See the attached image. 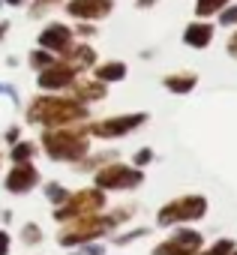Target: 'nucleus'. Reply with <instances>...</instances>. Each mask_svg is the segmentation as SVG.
Segmentation results:
<instances>
[{
    "label": "nucleus",
    "mask_w": 237,
    "mask_h": 255,
    "mask_svg": "<svg viewBox=\"0 0 237 255\" xmlns=\"http://www.w3.org/2000/svg\"><path fill=\"white\" fill-rule=\"evenodd\" d=\"M84 108L78 102H66V99H36L30 105V120L33 123H69V120H81Z\"/></svg>",
    "instance_id": "obj_1"
},
{
    "label": "nucleus",
    "mask_w": 237,
    "mask_h": 255,
    "mask_svg": "<svg viewBox=\"0 0 237 255\" xmlns=\"http://www.w3.org/2000/svg\"><path fill=\"white\" fill-rule=\"evenodd\" d=\"M45 150L54 159H78L87 150L84 132H51L45 135Z\"/></svg>",
    "instance_id": "obj_2"
},
{
    "label": "nucleus",
    "mask_w": 237,
    "mask_h": 255,
    "mask_svg": "<svg viewBox=\"0 0 237 255\" xmlns=\"http://www.w3.org/2000/svg\"><path fill=\"white\" fill-rule=\"evenodd\" d=\"M204 210H207V201L201 195L177 198V201H171L168 207L159 210V225H171V222H180V219H198V216H204Z\"/></svg>",
    "instance_id": "obj_3"
},
{
    "label": "nucleus",
    "mask_w": 237,
    "mask_h": 255,
    "mask_svg": "<svg viewBox=\"0 0 237 255\" xmlns=\"http://www.w3.org/2000/svg\"><path fill=\"white\" fill-rule=\"evenodd\" d=\"M138 183H141V174L123 168V165H111L96 174V186H102V189H132Z\"/></svg>",
    "instance_id": "obj_4"
},
{
    "label": "nucleus",
    "mask_w": 237,
    "mask_h": 255,
    "mask_svg": "<svg viewBox=\"0 0 237 255\" xmlns=\"http://www.w3.org/2000/svg\"><path fill=\"white\" fill-rule=\"evenodd\" d=\"M99 207H102V192L84 189V192H78L75 198H69V201L63 204V210H57V219H66V216H90V213H96Z\"/></svg>",
    "instance_id": "obj_5"
},
{
    "label": "nucleus",
    "mask_w": 237,
    "mask_h": 255,
    "mask_svg": "<svg viewBox=\"0 0 237 255\" xmlns=\"http://www.w3.org/2000/svg\"><path fill=\"white\" fill-rule=\"evenodd\" d=\"M108 225H111V219H81L78 225H72L69 231H63L60 234V243L63 246H72V243H81V240H90V237H99L102 231H108Z\"/></svg>",
    "instance_id": "obj_6"
},
{
    "label": "nucleus",
    "mask_w": 237,
    "mask_h": 255,
    "mask_svg": "<svg viewBox=\"0 0 237 255\" xmlns=\"http://www.w3.org/2000/svg\"><path fill=\"white\" fill-rule=\"evenodd\" d=\"M138 123H144V114H129V117L105 120V123H96L93 126V135H99V138H117V135L129 132L132 126H138Z\"/></svg>",
    "instance_id": "obj_7"
},
{
    "label": "nucleus",
    "mask_w": 237,
    "mask_h": 255,
    "mask_svg": "<svg viewBox=\"0 0 237 255\" xmlns=\"http://www.w3.org/2000/svg\"><path fill=\"white\" fill-rule=\"evenodd\" d=\"M69 12L78 18H105L111 12V0H72Z\"/></svg>",
    "instance_id": "obj_8"
},
{
    "label": "nucleus",
    "mask_w": 237,
    "mask_h": 255,
    "mask_svg": "<svg viewBox=\"0 0 237 255\" xmlns=\"http://www.w3.org/2000/svg\"><path fill=\"white\" fill-rule=\"evenodd\" d=\"M6 186L12 192H27L30 186H36V168H30L27 162H18L15 171L6 177Z\"/></svg>",
    "instance_id": "obj_9"
},
{
    "label": "nucleus",
    "mask_w": 237,
    "mask_h": 255,
    "mask_svg": "<svg viewBox=\"0 0 237 255\" xmlns=\"http://www.w3.org/2000/svg\"><path fill=\"white\" fill-rule=\"evenodd\" d=\"M69 39H72V33H69L63 24H51V27L39 36V42H42L45 48H54V51H66V48H69Z\"/></svg>",
    "instance_id": "obj_10"
},
{
    "label": "nucleus",
    "mask_w": 237,
    "mask_h": 255,
    "mask_svg": "<svg viewBox=\"0 0 237 255\" xmlns=\"http://www.w3.org/2000/svg\"><path fill=\"white\" fill-rule=\"evenodd\" d=\"M72 81V69L63 63V66H51L39 75V87H63Z\"/></svg>",
    "instance_id": "obj_11"
},
{
    "label": "nucleus",
    "mask_w": 237,
    "mask_h": 255,
    "mask_svg": "<svg viewBox=\"0 0 237 255\" xmlns=\"http://www.w3.org/2000/svg\"><path fill=\"white\" fill-rule=\"evenodd\" d=\"M183 39H186L192 48H204V45L213 39V27H210V24H192V27H186Z\"/></svg>",
    "instance_id": "obj_12"
},
{
    "label": "nucleus",
    "mask_w": 237,
    "mask_h": 255,
    "mask_svg": "<svg viewBox=\"0 0 237 255\" xmlns=\"http://www.w3.org/2000/svg\"><path fill=\"white\" fill-rule=\"evenodd\" d=\"M165 87L174 90V93H186L195 87V75H168L165 78Z\"/></svg>",
    "instance_id": "obj_13"
},
{
    "label": "nucleus",
    "mask_w": 237,
    "mask_h": 255,
    "mask_svg": "<svg viewBox=\"0 0 237 255\" xmlns=\"http://www.w3.org/2000/svg\"><path fill=\"white\" fill-rule=\"evenodd\" d=\"M96 75H99L102 81H120V78L126 75V66H123V63H105V66L96 69Z\"/></svg>",
    "instance_id": "obj_14"
},
{
    "label": "nucleus",
    "mask_w": 237,
    "mask_h": 255,
    "mask_svg": "<svg viewBox=\"0 0 237 255\" xmlns=\"http://www.w3.org/2000/svg\"><path fill=\"white\" fill-rule=\"evenodd\" d=\"M69 63H72L75 69H84V66H90V63H93V51H90L87 45H81V48H75V51H72Z\"/></svg>",
    "instance_id": "obj_15"
},
{
    "label": "nucleus",
    "mask_w": 237,
    "mask_h": 255,
    "mask_svg": "<svg viewBox=\"0 0 237 255\" xmlns=\"http://www.w3.org/2000/svg\"><path fill=\"white\" fill-rule=\"evenodd\" d=\"M174 240H177L183 249H189V252H192V249H198V243H201V237H198L195 231H183V234H177Z\"/></svg>",
    "instance_id": "obj_16"
},
{
    "label": "nucleus",
    "mask_w": 237,
    "mask_h": 255,
    "mask_svg": "<svg viewBox=\"0 0 237 255\" xmlns=\"http://www.w3.org/2000/svg\"><path fill=\"white\" fill-rule=\"evenodd\" d=\"M228 3V0H198V15H210V12H216V9H222Z\"/></svg>",
    "instance_id": "obj_17"
},
{
    "label": "nucleus",
    "mask_w": 237,
    "mask_h": 255,
    "mask_svg": "<svg viewBox=\"0 0 237 255\" xmlns=\"http://www.w3.org/2000/svg\"><path fill=\"white\" fill-rule=\"evenodd\" d=\"M156 255H189V249H183L177 240H171V243H162V246L156 249Z\"/></svg>",
    "instance_id": "obj_18"
},
{
    "label": "nucleus",
    "mask_w": 237,
    "mask_h": 255,
    "mask_svg": "<svg viewBox=\"0 0 237 255\" xmlns=\"http://www.w3.org/2000/svg\"><path fill=\"white\" fill-rule=\"evenodd\" d=\"M105 90H102V84H81V90H78V96H84V99H99Z\"/></svg>",
    "instance_id": "obj_19"
},
{
    "label": "nucleus",
    "mask_w": 237,
    "mask_h": 255,
    "mask_svg": "<svg viewBox=\"0 0 237 255\" xmlns=\"http://www.w3.org/2000/svg\"><path fill=\"white\" fill-rule=\"evenodd\" d=\"M33 150H30V144H18L15 150H12V159L15 162H27V156H30Z\"/></svg>",
    "instance_id": "obj_20"
},
{
    "label": "nucleus",
    "mask_w": 237,
    "mask_h": 255,
    "mask_svg": "<svg viewBox=\"0 0 237 255\" xmlns=\"http://www.w3.org/2000/svg\"><path fill=\"white\" fill-rule=\"evenodd\" d=\"M30 63L42 69V66H48V63H51V57H48L45 51H33V54H30Z\"/></svg>",
    "instance_id": "obj_21"
},
{
    "label": "nucleus",
    "mask_w": 237,
    "mask_h": 255,
    "mask_svg": "<svg viewBox=\"0 0 237 255\" xmlns=\"http://www.w3.org/2000/svg\"><path fill=\"white\" fill-rule=\"evenodd\" d=\"M228 252H231V243H228V240H219V243H216L210 252H204V255H228Z\"/></svg>",
    "instance_id": "obj_22"
},
{
    "label": "nucleus",
    "mask_w": 237,
    "mask_h": 255,
    "mask_svg": "<svg viewBox=\"0 0 237 255\" xmlns=\"http://www.w3.org/2000/svg\"><path fill=\"white\" fill-rule=\"evenodd\" d=\"M6 252H9V237L0 231V255H6Z\"/></svg>",
    "instance_id": "obj_23"
},
{
    "label": "nucleus",
    "mask_w": 237,
    "mask_h": 255,
    "mask_svg": "<svg viewBox=\"0 0 237 255\" xmlns=\"http://www.w3.org/2000/svg\"><path fill=\"white\" fill-rule=\"evenodd\" d=\"M48 195H51L54 201H63V198H66V192H63V189H57V186H51V189H48Z\"/></svg>",
    "instance_id": "obj_24"
},
{
    "label": "nucleus",
    "mask_w": 237,
    "mask_h": 255,
    "mask_svg": "<svg viewBox=\"0 0 237 255\" xmlns=\"http://www.w3.org/2000/svg\"><path fill=\"white\" fill-rule=\"evenodd\" d=\"M150 156H153L150 150H141V153L135 156V162H138V165H144V162H150Z\"/></svg>",
    "instance_id": "obj_25"
},
{
    "label": "nucleus",
    "mask_w": 237,
    "mask_h": 255,
    "mask_svg": "<svg viewBox=\"0 0 237 255\" xmlns=\"http://www.w3.org/2000/svg\"><path fill=\"white\" fill-rule=\"evenodd\" d=\"M222 21H225V24H234V21H237V9H228V12L222 15Z\"/></svg>",
    "instance_id": "obj_26"
},
{
    "label": "nucleus",
    "mask_w": 237,
    "mask_h": 255,
    "mask_svg": "<svg viewBox=\"0 0 237 255\" xmlns=\"http://www.w3.org/2000/svg\"><path fill=\"white\" fill-rule=\"evenodd\" d=\"M87 255H102V249H99V246H93V249H87Z\"/></svg>",
    "instance_id": "obj_27"
},
{
    "label": "nucleus",
    "mask_w": 237,
    "mask_h": 255,
    "mask_svg": "<svg viewBox=\"0 0 237 255\" xmlns=\"http://www.w3.org/2000/svg\"><path fill=\"white\" fill-rule=\"evenodd\" d=\"M228 51H231V54H237V39H231V45H228Z\"/></svg>",
    "instance_id": "obj_28"
},
{
    "label": "nucleus",
    "mask_w": 237,
    "mask_h": 255,
    "mask_svg": "<svg viewBox=\"0 0 237 255\" xmlns=\"http://www.w3.org/2000/svg\"><path fill=\"white\" fill-rule=\"evenodd\" d=\"M6 3H12V6H15V3H24V0H6Z\"/></svg>",
    "instance_id": "obj_29"
},
{
    "label": "nucleus",
    "mask_w": 237,
    "mask_h": 255,
    "mask_svg": "<svg viewBox=\"0 0 237 255\" xmlns=\"http://www.w3.org/2000/svg\"><path fill=\"white\" fill-rule=\"evenodd\" d=\"M3 33H6V24H0V36H3Z\"/></svg>",
    "instance_id": "obj_30"
},
{
    "label": "nucleus",
    "mask_w": 237,
    "mask_h": 255,
    "mask_svg": "<svg viewBox=\"0 0 237 255\" xmlns=\"http://www.w3.org/2000/svg\"><path fill=\"white\" fill-rule=\"evenodd\" d=\"M234 255H237V252H234Z\"/></svg>",
    "instance_id": "obj_31"
}]
</instances>
